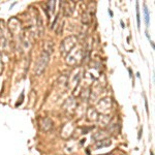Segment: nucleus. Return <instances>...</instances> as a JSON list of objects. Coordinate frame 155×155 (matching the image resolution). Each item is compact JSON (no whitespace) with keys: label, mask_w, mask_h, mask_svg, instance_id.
I'll return each mask as SVG.
<instances>
[{"label":"nucleus","mask_w":155,"mask_h":155,"mask_svg":"<svg viewBox=\"0 0 155 155\" xmlns=\"http://www.w3.org/2000/svg\"><path fill=\"white\" fill-rule=\"evenodd\" d=\"M137 28H141V18H140V9L139 3H137Z\"/></svg>","instance_id":"f257e3e1"},{"label":"nucleus","mask_w":155,"mask_h":155,"mask_svg":"<svg viewBox=\"0 0 155 155\" xmlns=\"http://www.w3.org/2000/svg\"><path fill=\"white\" fill-rule=\"evenodd\" d=\"M150 155H154V154H153V152H150Z\"/></svg>","instance_id":"7ed1b4c3"},{"label":"nucleus","mask_w":155,"mask_h":155,"mask_svg":"<svg viewBox=\"0 0 155 155\" xmlns=\"http://www.w3.org/2000/svg\"><path fill=\"white\" fill-rule=\"evenodd\" d=\"M144 12H145V20H146V24H147V26H149V11H148V8H147L146 6H145V8H144Z\"/></svg>","instance_id":"f03ea898"}]
</instances>
